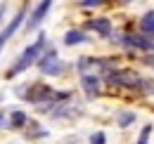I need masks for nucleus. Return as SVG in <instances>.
Instances as JSON below:
<instances>
[{
  "mask_svg": "<svg viewBox=\"0 0 154 144\" xmlns=\"http://www.w3.org/2000/svg\"><path fill=\"white\" fill-rule=\"evenodd\" d=\"M45 43H48L45 33H38V40H33L31 45H26V47H24V52L17 57V62L7 69V78H14V76L24 73L26 69H31V66L40 59V54L45 52Z\"/></svg>",
  "mask_w": 154,
  "mask_h": 144,
  "instance_id": "nucleus-1",
  "label": "nucleus"
},
{
  "mask_svg": "<svg viewBox=\"0 0 154 144\" xmlns=\"http://www.w3.org/2000/svg\"><path fill=\"white\" fill-rule=\"evenodd\" d=\"M36 66H38L40 73H45V76H62L64 73V62L59 59L57 50H48V52L40 54V59L36 62Z\"/></svg>",
  "mask_w": 154,
  "mask_h": 144,
  "instance_id": "nucleus-2",
  "label": "nucleus"
},
{
  "mask_svg": "<svg viewBox=\"0 0 154 144\" xmlns=\"http://www.w3.org/2000/svg\"><path fill=\"white\" fill-rule=\"evenodd\" d=\"M121 45L126 47H135V50H145V52H152L154 50V38L145 36V33H126V36L119 38Z\"/></svg>",
  "mask_w": 154,
  "mask_h": 144,
  "instance_id": "nucleus-3",
  "label": "nucleus"
},
{
  "mask_svg": "<svg viewBox=\"0 0 154 144\" xmlns=\"http://www.w3.org/2000/svg\"><path fill=\"white\" fill-rule=\"evenodd\" d=\"M24 19H26V5H24L19 12L12 17V21H10V24H7V26L0 31V52H2V47L7 45V40H10V38H12L17 31H19V26L24 24Z\"/></svg>",
  "mask_w": 154,
  "mask_h": 144,
  "instance_id": "nucleus-4",
  "label": "nucleus"
},
{
  "mask_svg": "<svg viewBox=\"0 0 154 144\" xmlns=\"http://www.w3.org/2000/svg\"><path fill=\"white\" fill-rule=\"evenodd\" d=\"M50 7H52V0H40L38 5H36V10L31 12L29 21H26V31H36V28H38V24H40L45 17H48Z\"/></svg>",
  "mask_w": 154,
  "mask_h": 144,
  "instance_id": "nucleus-5",
  "label": "nucleus"
},
{
  "mask_svg": "<svg viewBox=\"0 0 154 144\" xmlns=\"http://www.w3.org/2000/svg\"><path fill=\"white\" fill-rule=\"evenodd\" d=\"M88 28H90V31H95L97 36H104V38H109V36H112V31H114L112 21H109L107 17H95V19H90V21H88Z\"/></svg>",
  "mask_w": 154,
  "mask_h": 144,
  "instance_id": "nucleus-6",
  "label": "nucleus"
},
{
  "mask_svg": "<svg viewBox=\"0 0 154 144\" xmlns=\"http://www.w3.org/2000/svg\"><path fill=\"white\" fill-rule=\"evenodd\" d=\"M81 88L85 92V97H97L100 94V76H90V73H83L81 76Z\"/></svg>",
  "mask_w": 154,
  "mask_h": 144,
  "instance_id": "nucleus-7",
  "label": "nucleus"
},
{
  "mask_svg": "<svg viewBox=\"0 0 154 144\" xmlns=\"http://www.w3.org/2000/svg\"><path fill=\"white\" fill-rule=\"evenodd\" d=\"M90 38L85 36L83 31H78V28H71V31H66L64 33V45H69V47H74V45H81V43H88Z\"/></svg>",
  "mask_w": 154,
  "mask_h": 144,
  "instance_id": "nucleus-8",
  "label": "nucleus"
},
{
  "mask_svg": "<svg viewBox=\"0 0 154 144\" xmlns=\"http://www.w3.org/2000/svg\"><path fill=\"white\" fill-rule=\"evenodd\" d=\"M29 123V116H26V111H12V116H10V130H21V128Z\"/></svg>",
  "mask_w": 154,
  "mask_h": 144,
  "instance_id": "nucleus-9",
  "label": "nucleus"
},
{
  "mask_svg": "<svg viewBox=\"0 0 154 144\" xmlns=\"http://www.w3.org/2000/svg\"><path fill=\"white\" fill-rule=\"evenodd\" d=\"M140 31H142L145 36L154 38V10L142 14V19H140Z\"/></svg>",
  "mask_w": 154,
  "mask_h": 144,
  "instance_id": "nucleus-10",
  "label": "nucleus"
},
{
  "mask_svg": "<svg viewBox=\"0 0 154 144\" xmlns=\"http://www.w3.org/2000/svg\"><path fill=\"white\" fill-rule=\"evenodd\" d=\"M135 118H137V116H135L133 111H119V113H116V125L123 130V128L133 125V123H135Z\"/></svg>",
  "mask_w": 154,
  "mask_h": 144,
  "instance_id": "nucleus-11",
  "label": "nucleus"
},
{
  "mask_svg": "<svg viewBox=\"0 0 154 144\" xmlns=\"http://www.w3.org/2000/svg\"><path fill=\"white\" fill-rule=\"evenodd\" d=\"M149 135H152V125H145L140 130V137H137V144H149Z\"/></svg>",
  "mask_w": 154,
  "mask_h": 144,
  "instance_id": "nucleus-12",
  "label": "nucleus"
},
{
  "mask_svg": "<svg viewBox=\"0 0 154 144\" xmlns=\"http://www.w3.org/2000/svg\"><path fill=\"white\" fill-rule=\"evenodd\" d=\"M90 144H107V135H104L102 130H95V132L90 135Z\"/></svg>",
  "mask_w": 154,
  "mask_h": 144,
  "instance_id": "nucleus-13",
  "label": "nucleus"
},
{
  "mask_svg": "<svg viewBox=\"0 0 154 144\" xmlns=\"http://www.w3.org/2000/svg\"><path fill=\"white\" fill-rule=\"evenodd\" d=\"M102 0H81V7H93V5H100Z\"/></svg>",
  "mask_w": 154,
  "mask_h": 144,
  "instance_id": "nucleus-14",
  "label": "nucleus"
},
{
  "mask_svg": "<svg viewBox=\"0 0 154 144\" xmlns=\"http://www.w3.org/2000/svg\"><path fill=\"white\" fill-rule=\"evenodd\" d=\"M2 17H5V5H0V21H2Z\"/></svg>",
  "mask_w": 154,
  "mask_h": 144,
  "instance_id": "nucleus-15",
  "label": "nucleus"
},
{
  "mask_svg": "<svg viewBox=\"0 0 154 144\" xmlns=\"http://www.w3.org/2000/svg\"><path fill=\"white\" fill-rule=\"evenodd\" d=\"M2 123H5V113L0 111V125H2Z\"/></svg>",
  "mask_w": 154,
  "mask_h": 144,
  "instance_id": "nucleus-16",
  "label": "nucleus"
}]
</instances>
